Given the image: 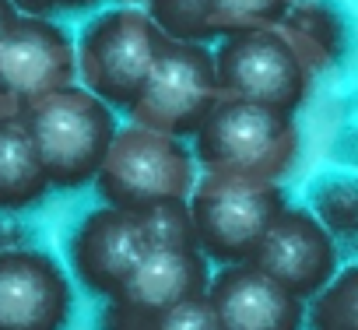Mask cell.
<instances>
[{
	"label": "cell",
	"mask_w": 358,
	"mask_h": 330,
	"mask_svg": "<svg viewBox=\"0 0 358 330\" xmlns=\"http://www.w3.org/2000/svg\"><path fill=\"white\" fill-rule=\"evenodd\" d=\"M190 155L201 173L281 183L299 155V127L292 113L222 92L194 130Z\"/></svg>",
	"instance_id": "obj_1"
},
{
	"label": "cell",
	"mask_w": 358,
	"mask_h": 330,
	"mask_svg": "<svg viewBox=\"0 0 358 330\" xmlns=\"http://www.w3.org/2000/svg\"><path fill=\"white\" fill-rule=\"evenodd\" d=\"M211 60L218 92L281 113H295L299 106H306L316 71H323L309 46L285 22L222 36V46L211 50Z\"/></svg>",
	"instance_id": "obj_2"
},
{
	"label": "cell",
	"mask_w": 358,
	"mask_h": 330,
	"mask_svg": "<svg viewBox=\"0 0 358 330\" xmlns=\"http://www.w3.org/2000/svg\"><path fill=\"white\" fill-rule=\"evenodd\" d=\"M22 123L39 151L50 187L60 190H78L95 180V169L116 134L113 106L74 81L29 106Z\"/></svg>",
	"instance_id": "obj_3"
},
{
	"label": "cell",
	"mask_w": 358,
	"mask_h": 330,
	"mask_svg": "<svg viewBox=\"0 0 358 330\" xmlns=\"http://www.w3.org/2000/svg\"><path fill=\"white\" fill-rule=\"evenodd\" d=\"M92 183L106 204L141 211L158 201H187L197 183V162L183 137L130 120L116 127Z\"/></svg>",
	"instance_id": "obj_4"
},
{
	"label": "cell",
	"mask_w": 358,
	"mask_h": 330,
	"mask_svg": "<svg viewBox=\"0 0 358 330\" xmlns=\"http://www.w3.org/2000/svg\"><path fill=\"white\" fill-rule=\"evenodd\" d=\"M162 39L165 36L141 8H109L95 15L74 43V78H81L106 106L127 109L137 99Z\"/></svg>",
	"instance_id": "obj_5"
},
{
	"label": "cell",
	"mask_w": 358,
	"mask_h": 330,
	"mask_svg": "<svg viewBox=\"0 0 358 330\" xmlns=\"http://www.w3.org/2000/svg\"><path fill=\"white\" fill-rule=\"evenodd\" d=\"M190 218L197 250L218 264H239L253 253L267 225L288 204L281 183L236 180V176H197L190 197Z\"/></svg>",
	"instance_id": "obj_6"
},
{
	"label": "cell",
	"mask_w": 358,
	"mask_h": 330,
	"mask_svg": "<svg viewBox=\"0 0 358 330\" xmlns=\"http://www.w3.org/2000/svg\"><path fill=\"white\" fill-rule=\"evenodd\" d=\"M218 78L208 43H179L162 39L155 64L127 106L130 120L172 137H194L201 120L218 99Z\"/></svg>",
	"instance_id": "obj_7"
},
{
	"label": "cell",
	"mask_w": 358,
	"mask_h": 330,
	"mask_svg": "<svg viewBox=\"0 0 358 330\" xmlns=\"http://www.w3.org/2000/svg\"><path fill=\"white\" fill-rule=\"evenodd\" d=\"M74 81V39L46 15H18L0 39V120H18Z\"/></svg>",
	"instance_id": "obj_8"
},
{
	"label": "cell",
	"mask_w": 358,
	"mask_h": 330,
	"mask_svg": "<svg viewBox=\"0 0 358 330\" xmlns=\"http://www.w3.org/2000/svg\"><path fill=\"white\" fill-rule=\"evenodd\" d=\"M208 257L201 250H144L120 292L109 299L106 330H144L158 313L208 288Z\"/></svg>",
	"instance_id": "obj_9"
},
{
	"label": "cell",
	"mask_w": 358,
	"mask_h": 330,
	"mask_svg": "<svg viewBox=\"0 0 358 330\" xmlns=\"http://www.w3.org/2000/svg\"><path fill=\"white\" fill-rule=\"evenodd\" d=\"M246 264L274 278L292 295L309 299L341 271V250L306 208L285 204L246 257Z\"/></svg>",
	"instance_id": "obj_10"
},
{
	"label": "cell",
	"mask_w": 358,
	"mask_h": 330,
	"mask_svg": "<svg viewBox=\"0 0 358 330\" xmlns=\"http://www.w3.org/2000/svg\"><path fill=\"white\" fill-rule=\"evenodd\" d=\"M71 309V278L50 253L0 250V330H64Z\"/></svg>",
	"instance_id": "obj_11"
},
{
	"label": "cell",
	"mask_w": 358,
	"mask_h": 330,
	"mask_svg": "<svg viewBox=\"0 0 358 330\" xmlns=\"http://www.w3.org/2000/svg\"><path fill=\"white\" fill-rule=\"evenodd\" d=\"M222 330H302L306 299L281 288L253 264H222L204 288Z\"/></svg>",
	"instance_id": "obj_12"
},
{
	"label": "cell",
	"mask_w": 358,
	"mask_h": 330,
	"mask_svg": "<svg viewBox=\"0 0 358 330\" xmlns=\"http://www.w3.org/2000/svg\"><path fill=\"white\" fill-rule=\"evenodd\" d=\"M144 250L148 246H144V236H141V225H137L134 211L106 204V208L92 211L74 229V236H71V267H74L78 281L88 292H95L102 299H113Z\"/></svg>",
	"instance_id": "obj_13"
},
{
	"label": "cell",
	"mask_w": 358,
	"mask_h": 330,
	"mask_svg": "<svg viewBox=\"0 0 358 330\" xmlns=\"http://www.w3.org/2000/svg\"><path fill=\"white\" fill-rule=\"evenodd\" d=\"M50 190L39 151L18 120H0V211H25Z\"/></svg>",
	"instance_id": "obj_14"
},
{
	"label": "cell",
	"mask_w": 358,
	"mask_h": 330,
	"mask_svg": "<svg viewBox=\"0 0 358 330\" xmlns=\"http://www.w3.org/2000/svg\"><path fill=\"white\" fill-rule=\"evenodd\" d=\"M281 22L309 46V53L316 57L320 67H330L341 57L344 25H341L337 8L327 4V0H292V8Z\"/></svg>",
	"instance_id": "obj_15"
},
{
	"label": "cell",
	"mask_w": 358,
	"mask_h": 330,
	"mask_svg": "<svg viewBox=\"0 0 358 330\" xmlns=\"http://www.w3.org/2000/svg\"><path fill=\"white\" fill-rule=\"evenodd\" d=\"M144 246L148 250H197L194 218L187 201H158L141 211H134Z\"/></svg>",
	"instance_id": "obj_16"
},
{
	"label": "cell",
	"mask_w": 358,
	"mask_h": 330,
	"mask_svg": "<svg viewBox=\"0 0 358 330\" xmlns=\"http://www.w3.org/2000/svg\"><path fill=\"white\" fill-rule=\"evenodd\" d=\"M309 327L313 330H358V271H337L316 295H309Z\"/></svg>",
	"instance_id": "obj_17"
},
{
	"label": "cell",
	"mask_w": 358,
	"mask_h": 330,
	"mask_svg": "<svg viewBox=\"0 0 358 330\" xmlns=\"http://www.w3.org/2000/svg\"><path fill=\"white\" fill-rule=\"evenodd\" d=\"M309 215L330 232V236H355L358 225V197H355V180L351 176H327L313 190V208Z\"/></svg>",
	"instance_id": "obj_18"
},
{
	"label": "cell",
	"mask_w": 358,
	"mask_h": 330,
	"mask_svg": "<svg viewBox=\"0 0 358 330\" xmlns=\"http://www.w3.org/2000/svg\"><path fill=\"white\" fill-rule=\"evenodd\" d=\"M148 4V18L155 22V29L165 39H179V43H208L211 22H208V4L204 0H144Z\"/></svg>",
	"instance_id": "obj_19"
},
{
	"label": "cell",
	"mask_w": 358,
	"mask_h": 330,
	"mask_svg": "<svg viewBox=\"0 0 358 330\" xmlns=\"http://www.w3.org/2000/svg\"><path fill=\"white\" fill-rule=\"evenodd\" d=\"M208 4V22L215 36L243 32V29H260V25H278L292 0H204Z\"/></svg>",
	"instance_id": "obj_20"
},
{
	"label": "cell",
	"mask_w": 358,
	"mask_h": 330,
	"mask_svg": "<svg viewBox=\"0 0 358 330\" xmlns=\"http://www.w3.org/2000/svg\"><path fill=\"white\" fill-rule=\"evenodd\" d=\"M144 330H222V323H218L215 309L208 306V299L197 295V299H183L172 309L158 313Z\"/></svg>",
	"instance_id": "obj_21"
},
{
	"label": "cell",
	"mask_w": 358,
	"mask_h": 330,
	"mask_svg": "<svg viewBox=\"0 0 358 330\" xmlns=\"http://www.w3.org/2000/svg\"><path fill=\"white\" fill-rule=\"evenodd\" d=\"M99 0H15V8L22 15H53V11H81L95 8Z\"/></svg>",
	"instance_id": "obj_22"
},
{
	"label": "cell",
	"mask_w": 358,
	"mask_h": 330,
	"mask_svg": "<svg viewBox=\"0 0 358 330\" xmlns=\"http://www.w3.org/2000/svg\"><path fill=\"white\" fill-rule=\"evenodd\" d=\"M22 11L15 8V0H0V39L8 36V29L15 25V18H18Z\"/></svg>",
	"instance_id": "obj_23"
},
{
	"label": "cell",
	"mask_w": 358,
	"mask_h": 330,
	"mask_svg": "<svg viewBox=\"0 0 358 330\" xmlns=\"http://www.w3.org/2000/svg\"><path fill=\"white\" fill-rule=\"evenodd\" d=\"M123 4H144V0H123Z\"/></svg>",
	"instance_id": "obj_24"
}]
</instances>
